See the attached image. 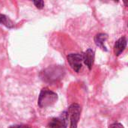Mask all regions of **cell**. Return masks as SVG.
<instances>
[{"label":"cell","mask_w":128,"mask_h":128,"mask_svg":"<svg viewBox=\"0 0 128 128\" xmlns=\"http://www.w3.org/2000/svg\"><path fill=\"white\" fill-rule=\"evenodd\" d=\"M94 60V51L89 48L83 52V62L89 70H92Z\"/></svg>","instance_id":"7"},{"label":"cell","mask_w":128,"mask_h":128,"mask_svg":"<svg viewBox=\"0 0 128 128\" xmlns=\"http://www.w3.org/2000/svg\"><path fill=\"white\" fill-rule=\"evenodd\" d=\"M65 70L60 65H53L47 68L41 73L42 79L49 82H53L61 80L64 75Z\"/></svg>","instance_id":"1"},{"label":"cell","mask_w":128,"mask_h":128,"mask_svg":"<svg viewBox=\"0 0 128 128\" xmlns=\"http://www.w3.org/2000/svg\"><path fill=\"white\" fill-rule=\"evenodd\" d=\"M0 24H3L8 28H12L14 27V22L5 15L0 14Z\"/></svg>","instance_id":"9"},{"label":"cell","mask_w":128,"mask_h":128,"mask_svg":"<svg viewBox=\"0 0 128 128\" xmlns=\"http://www.w3.org/2000/svg\"><path fill=\"white\" fill-rule=\"evenodd\" d=\"M109 128H124V127L118 122H115L113 124H112L111 125H110Z\"/></svg>","instance_id":"11"},{"label":"cell","mask_w":128,"mask_h":128,"mask_svg":"<svg viewBox=\"0 0 128 128\" xmlns=\"http://www.w3.org/2000/svg\"><path fill=\"white\" fill-rule=\"evenodd\" d=\"M10 128H22V127L20 126V125H14V126L10 127Z\"/></svg>","instance_id":"12"},{"label":"cell","mask_w":128,"mask_h":128,"mask_svg":"<svg viewBox=\"0 0 128 128\" xmlns=\"http://www.w3.org/2000/svg\"><path fill=\"white\" fill-rule=\"evenodd\" d=\"M127 44H128V40L125 36H122L118 40H116L114 45V52L116 56H120L124 51L127 46Z\"/></svg>","instance_id":"6"},{"label":"cell","mask_w":128,"mask_h":128,"mask_svg":"<svg viewBox=\"0 0 128 128\" xmlns=\"http://www.w3.org/2000/svg\"><path fill=\"white\" fill-rule=\"evenodd\" d=\"M81 113V106L78 104H72L68 108V116L70 117V128H76Z\"/></svg>","instance_id":"3"},{"label":"cell","mask_w":128,"mask_h":128,"mask_svg":"<svg viewBox=\"0 0 128 128\" xmlns=\"http://www.w3.org/2000/svg\"><path fill=\"white\" fill-rule=\"evenodd\" d=\"M68 114L67 111L63 112L60 116L53 118L50 122L48 127L50 128H67Z\"/></svg>","instance_id":"5"},{"label":"cell","mask_w":128,"mask_h":128,"mask_svg":"<svg viewBox=\"0 0 128 128\" xmlns=\"http://www.w3.org/2000/svg\"><path fill=\"white\" fill-rule=\"evenodd\" d=\"M58 100V94L48 88H43L40 92L38 104L40 108H46L53 105Z\"/></svg>","instance_id":"2"},{"label":"cell","mask_w":128,"mask_h":128,"mask_svg":"<svg viewBox=\"0 0 128 128\" xmlns=\"http://www.w3.org/2000/svg\"><path fill=\"white\" fill-rule=\"evenodd\" d=\"M68 62L70 68L76 72L79 73L82 66L83 62V52L80 53H70L67 56Z\"/></svg>","instance_id":"4"},{"label":"cell","mask_w":128,"mask_h":128,"mask_svg":"<svg viewBox=\"0 0 128 128\" xmlns=\"http://www.w3.org/2000/svg\"><path fill=\"white\" fill-rule=\"evenodd\" d=\"M34 4L35 7L38 9H43L44 7V2L42 0H38V1H34L33 2Z\"/></svg>","instance_id":"10"},{"label":"cell","mask_w":128,"mask_h":128,"mask_svg":"<svg viewBox=\"0 0 128 128\" xmlns=\"http://www.w3.org/2000/svg\"><path fill=\"white\" fill-rule=\"evenodd\" d=\"M107 38H108V35L105 33H98L94 37V42L96 46L106 52H107L108 50L106 46L104 45V43L106 41Z\"/></svg>","instance_id":"8"},{"label":"cell","mask_w":128,"mask_h":128,"mask_svg":"<svg viewBox=\"0 0 128 128\" xmlns=\"http://www.w3.org/2000/svg\"></svg>","instance_id":"13"}]
</instances>
